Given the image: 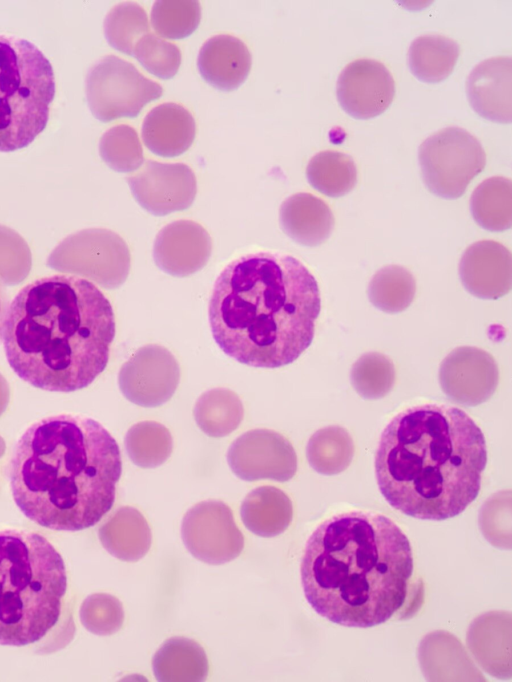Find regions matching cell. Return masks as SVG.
I'll list each match as a JSON object with an SVG mask.
<instances>
[{
	"instance_id": "6da1fadb",
	"label": "cell",
	"mask_w": 512,
	"mask_h": 682,
	"mask_svg": "<svg viewBox=\"0 0 512 682\" xmlns=\"http://www.w3.org/2000/svg\"><path fill=\"white\" fill-rule=\"evenodd\" d=\"M409 539L383 514L349 511L322 522L300 565L304 595L332 623L373 627L406 611L415 592Z\"/></svg>"
},
{
	"instance_id": "7a4b0ae2",
	"label": "cell",
	"mask_w": 512,
	"mask_h": 682,
	"mask_svg": "<svg viewBox=\"0 0 512 682\" xmlns=\"http://www.w3.org/2000/svg\"><path fill=\"white\" fill-rule=\"evenodd\" d=\"M1 337L10 367L34 387L73 392L107 366L115 337L112 306L91 281L67 274L42 277L11 301Z\"/></svg>"
},
{
	"instance_id": "3957f363",
	"label": "cell",
	"mask_w": 512,
	"mask_h": 682,
	"mask_svg": "<svg viewBox=\"0 0 512 682\" xmlns=\"http://www.w3.org/2000/svg\"><path fill=\"white\" fill-rule=\"evenodd\" d=\"M121 472L119 446L104 426L58 414L31 424L18 439L9 482L28 519L47 529L80 531L110 511Z\"/></svg>"
},
{
	"instance_id": "277c9868",
	"label": "cell",
	"mask_w": 512,
	"mask_h": 682,
	"mask_svg": "<svg viewBox=\"0 0 512 682\" xmlns=\"http://www.w3.org/2000/svg\"><path fill=\"white\" fill-rule=\"evenodd\" d=\"M486 463L485 438L474 420L457 407L429 403L409 407L387 424L375 475L393 508L440 521L476 499Z\"/></svg>"
},
{
	"instance_id": "5b68a950",
	"label": "cell",
	"mask_w": 512,
	"mask_h": 682,
	"mask_svg": "<svg viewBox=\"0 0 512 682\" xmlns=\"http://www.w3.org/2000/svg\"><path fill=\"white\" fill-rule=\"evenodd\" d=\"M318 284L295 257L257 252L230 262L209 301L212 336L228 356L258 368L294 362L312 343Z\"/></svg>"
},
{
	"instance_id": "8992f818",
	"label": "cell",
	"mask_w": 512,
	"mask_h": 682,
	"mask_svg": "<svg viewBox=\"0 0 512 682\" xmlns=\"http://www.w3.org/2000/svg\"><path fill=\"white\" fill-rule=\"evenodd\" d=\"M67 589L64 560L47 538L0 530V645L44 639L61 618Z\"/></svg>"
},
{
	"instance_id": "52a82bcc",
	"label": "cell",
	"mask_w": 512,
	"mask_h": 682,
	"mask_svg": "<svg viewBox=\"0 0 512 682\" xmlns=\"http://www.w3.org/2000/svg\"><path fill=\"white\" fill-rule=\"evenodd\" d=\"M55 95L51 63L26 39L0 35V152L28 146L44 130Z\"/></svg>"
},
{
	"instance_id": "ba28073f",
	"label": "cell",
	"mask_w": 512,
	"mask_h": 682,
	"mask_svg": "<svg viewBox=\"0 0 512 682\" xmlns=\"http://www.w3.org/2000/svg\"><path fill=\"white\" fill-rule=\"evenodd\" d=\"M418 158L425 185L445 199L459 198L486 164L480 141L455 126L427 137L419 147Z\"/></svg>"
},
{
	"instance_id": "9c48e42d",
	"label": "cell",
	"mask_w": 512,
	"mask_h": 682,
	"mask_svg": "<svg viewBox=\"0 0 512 682\" xmlns=\"http://www.w3.org/2000/svg\"><path fill=\"white\" fill-rule=\"evenodd\" d=\"M162 87L144 76L130 62L114 55L97 61L86 78V94L94 116L108 122L136 117L149 102L158 99Z\"/></svg>"
},
{
	"instance_id": "30bf717a",
	"label": "cell",
	"mask_w": 512,
	"mask_h": 682,
	"mask_svg": "<svg viewBox=\"0 0 512 682\" xmlns=\"http://www.w3.org/2000/svg\"><path fill=\"white\" fill-rule=\"evenodd\" d=\"M181 537L193 557L210 565L230 562L244 548V537L231 508L218 500L191 507L183 517Z\"/></svg>"
},
{
	"instance_id": "8fae6325",
	"label": "cell",
	"mask_w": 512,
	"mask_h": 682,
	"mask_svg": "<svg viewBox=\"0 0 512 682\" xmlns=\"http://www.w3.org/2000/svg\"><path fill=\"white\" fill-rule=\"evenodd\" d=\"M232 472L242 480L270 479L284 482L297 470V457L290 441L269 429H254L240 435L227 451Z\"/></svg>"
},
{
	"instance_id": "7c38bea8",
	"label": "cell",
	"mask_w": 512,
	"mask_h": 682,
	"mask_svg": "<svg viewBox=\"0 0 512 682\" xmlns=\"http://www.w3.org/2000/svg\"><path fill=\"white\" fill-rule=\"evenodd\" d=\"M179 378L180 368L172 353L163 346L149 344L139 348L123 364L119 387L130 402L155 407L172 397Z\"/></svg>"
},
{
	"instance_id": "4fadbf2b",
	"label": "cell",
	"mask_w": 512,
	"mask_h": 682,
	"mask_svg": "<svg viewBox=\"0 0 512 682\" xmlns=\"http://www.w3.org/2000/svg\"><path fill=\"white\" fill-rule=\"evenodd\" d=\"M127 181L138 204L156 216L187 209L197 192L195 174L183 163L147 160Z\"/></svg>"
},
{
	"instance_id": "5bb4252c",
	"label": "cell",
	"mask_w": 512,
	"mask_h": 682,
	"mask_svg": "<svg viewBox=\"0 0 512 682\" xmlns=\"http://www.w3.org/2000/svg\"><path fill=\"white\" fill-rule=\"evenodd\" d=\"M439 382L451 401L476 406L494 394L499 370L494 357L487 351L462 346L451 351L442 361Z\"/></svg>"
},
{
	"instance_id": "9a60e30c",
	"label": "cell",
	"mask_w": 512,
	"mask_h": 682,
	"mask_svg": "<svg viewBox=\"0 0 512 682\" xmlns=\"http://www.w3.org/2000/svg\"><path fill=\"white\" fill-rule=\"evenodd\" d=\"M395 95V82L389 70L373 59H357L347 64L337 80V98L352 117L373 118L383 113Z\"/></svg>"
},
{
	"instance_id": "2e32d148",
	"label": "cell",
	"mask_w": 512,
	"mask_h": 682,
	"mask_svg": "<svg viewBox=\"0 0 512 682\" xmlns=\"http://www.w3.org/2000/svg\"><path fill=\"white\" fill-rule=\"evenodd\" d=\"M212 252L206 229L191 220H177L164 226L153 246L154 262L163 272L186 277L201 270Z\"/></svg>"
},
{
	"instance_id": "e0dca14e",
	"label": "cell",
	"mask_w": 512,
	"mask_h": 682,
	"mask_svg": "<svg viewBox=\"0 0 512 682\" xmlns=\"http://www.w3.org/2000/svg\"><path fill=\"white\" fill-rule=\"evenodd\" d=\"M459 275L465 289L481 299H498L512 287V255L494 240H482L464 252Z\"/></svg>"
},
{
	"instance_id": "ac0fdd59",
	"label": "cell",
	"mask_w": 512,
	"mask_h": 682,
	"mask_svg": "<svg viewBox=\"0 0 512 682\" xmlns=\"http://www.w3.org/2000/svg\"><path fill=\"white\" fill-rule=\"evenodd\" d=\"M512 60L495 56L478 63L470 72L467 97L472 108L483 118L499 123L512 119Z\"/></svg>"
},
{
	"instance_id": "d6986e66",
	"label": "cell",
	"mask_w": 512,
	"mask_h": 682,
	"mask_svg": "<svg viewBox=\"0 0 512 682\" xmlns=\"http://www.w3.org/2000/svg\"><path fill=\"white\" fill-rule=\"evenodd\" d=\"M252 58L239 38L220 34L209 38L200 48L197 66L203 79L217 89L230 91L247 78Z\"/></svg>"
},
{
	"instance_id": "ffe728a7",
	"label": "cell",
	"mask_w": 512,
	"mask_h": 682,
	"mask_svg": "<svg viewBox=\"0 0 512 682\" xmlns=\"http://www.w3.org/2000/svg\"><path fill=\"white\" fill-rule=\"evenodd\" d=\"M196 125L192 114L177 103H163L154 107L144 118L142 139L154 154L175 157L193 143Z\"/></svg>"
},
{
	"instance_id": "44dd1931",
	"label": "cell",
	"mask_w": 512,
	"mask_h": 682,
	"mask_svg": "<svg viewBox=\"0 0 512 682\" xmlns=\"http://www.w3.org/2000/svg\"><path fill=\"white\" fill-rule=\"evenodd\" d=\"M282 230L295 242L304 246H318L325 242L334 228V215L320 198L306 192L288 197L279 210Z\"/></svg>"
},
{
	"instance_id": "7402d4cb",
	"label": "cell",
	"mask_w": 512,
	"mask_h": 682,
	"mask_svg": "<svg viewBox=\"0 0 512 682\" xmlns=\"http://www.w3.org/2000/svg\"><path fill=\"white\" fill-rule=\"evenodd\" d=\"M152 670L160 682H199L206 679L209 664L205 650L196 641L173 637L154 654Z\"/></svg>"
},
{
	"instance_id": "603a6c76",
	"label": "cell",
	"mask_w": 512,
	"mask_h": 682,
	"mask_svg": "<svg viewBox=\"0 0 512 682\" xmlns=\"http://www.w3.org/2000/svg\"><path fill=\"white\" fill-rule=\"evenodd\" d=\"M244 526L260 537H273L284 532L293 516L289 497L274 486H261L250 491L240 507Z\"/></svg>"
},
{
	"instance_id": "cb8c5ba5",
	"label": "cell",
	"mask_w": 512,
	"mask_h": 682,
	"mask_svg": "<svg viewBox=\"0 0 512 682\" xmlns=\"http://www.w3.org/2000/svg\"><path fill=\"white\" fill-rule=\"evenodd\" d=\"M103 546L114 557L127 562L143 558L152 543L148 522L140 511L125 506L119 508L101 528Z\"/></svg>"
},
{
	"instance_id": "d4e9b609",
	"label": "cell",
	"mask_w": 512,
	"mask_h": 682,
	"mask_svg": "<svg viewBox=\"0 0 512 682\" xmlns=\"http://www.w3.org/2000/svg\"><path fill=\"white\" fill-rule=\"evenodd\" d=\"M460 48L453 39L439 34H425L414 39L408 50L411 72L423 82H440L454 69Z\"/></svg>"
},
{
	"instance_id": "484cf974",
	"label": "cell",
	"mask_w": 512,
	"mask_h": 682,
	"mask_svg": "<svg viewBox=\"0 0 512 682\" xmlns=\"http://www.w3.org/2000/svg\"><path fill=\"white\" fill-rule=\"evenodd\" d=\"M474 220L489 231H504L512 225V182L493 176L481 182L470 198Z\"/></svg>"
},
{
	"instance_id": "4316f807",
	"label": "cell",
	"mask_w": 512,
	"mask_h": 682,
	"mask_svg": "<svg viewBox=\"0 0 512 682\" xmlns=\"http://www.w3.org/2000/svg\"><path fill=\"white\" fill-rule=\"evenodd\" d=\"M193 414L205 434L218 438L230 434L240 425L244 411L236 393L226 388H214L198 398Z\"/></svg>"
},
{
	"instance_id": "83f0119b",
	"label": "cell",
	"mask_w": 512,
	"mask_h": 682,
	"mask_svg": "<svg viewBox=\"0 0 512 682\" xmlns=\"http://www.w3.org/2000/svg\"><path fill=\"white\" fill-rule=\"evenodd\" d=\"M310 185L330 197L349 193L357 182V168L347 154L325 150L314 155L306 168Z\"/></svg>"
},
{
	"instance_id": "f1b7e54d",
	"label": "cell",
	"mask_w": 512,
	"mask_h": 682,
	"mask_svg": "<svg viewBox=\"0 0 512 682\" xmlns=\"http://www.w3.org/2000/svg\"><path fill=\"white\" fill-rule=\"evenodd\" d=\"M309 464L319 473L335 474L346 469L354 454L349 432L336 425L317 430L307 444Z\"/></svg>"
},
{
	"instance_id": "f546056e",
	"label": "cell",
	"mask_w": 512,
	"mask_h": 682,
	"mask_svg": "<svg viewBox=\"0 0 512 682\" xmlns=\"http://www.w3.org/2000/svg\"><path fill=\"white\" fill-rule=\"evenodd\" d=\"M416 281L412 273L399 265H388L379 269L368 286L371 303L381 311L398 313L413 301Z\"/></svg>"
},
{
	"instance_id": "4dcf8cb0",
	"label": "cell",
	"mask_w": 512,
	"mask_h": 682,
	"mask_svg": "<svg viewBox=\"0 0 512 682\" xmlns=\"http://www.w3.org/2000/svg\"><path fill=\"white\" fill-rule=\"evenodd\" d=\"M126 450L131 461L142 468H154L170 456L173 441L162 424L144 421L133 425L126 434Z\"/></svg>"
},
{
	"instance_id": "1f68e13d",
	"label": "cell",
	"mask_w": 512,
	"mask_h": 682,
	"mask_svg": "<svg viewBox=\"0 0 512 682\" xmlns=\"http://www.w3.org/2000/svg\"><path fill=\"white\" fill-rule=\"evenodd\" d=\"M149 29L146 11L134 2L115 5L104 20V34L109 44L130 56L138 40L149 33Z\"/></svg>"
},
{
	"instance_id": "d6a6232c",
	"label": "cell",
	"mask_w": 512,
	"mask_h": 682,
	"mask_svg": "<svg viewBox=\"0 0 512 682\" xmlns=\"http://www.w3.org/2000/svg\"><path fill=\"white\" fill-rule=\"evenodd\" d=\"M350 376L352 385L360 396L365 399H379L393 388L396 372L389 357L379 352H368L353 364Z\"/></svg>"
},
{
	"instance_id": "836d02e7",
	"label": "cell",
	"mask_w": 512,
	"mask_h": 682,
	"mask_svg": "<svg viewBox=\"0 0 512 682\" xmlns=\"http://www.w3.org/2000/svg\"><path fill=\"white\" fill-rule=\"evenodd\" d=\"M201 19V6L195 0H158L151 10L153 29L163 37L182 39L192 34Z\"/></svg>"
},
{
	"instance_id": "e575fe53",
	"label": "cell",
	"mask_w": 512,
	"mask_h": 682,
	"mask_svg": "<svg viewBox=\"0 0 512 682\" xmlns=\"http://www.w3.org/2000/svg\"><path fill=\"white\" fill-rule=\"evenodd\" d=\"M100 154L118 172H132L144 162L142 145L137 131L126 124L108 129L100 139Z\"/></svg>"
},
{
	"instance_id": "d590c367",
	"label": "cell",
	"mask_w": 512,
	"mask_h": 682,
	"mask_svg": "<svg viewBox=\"0 0 512 682\" xmlns=\"http://www.w3.org/2000/svg\"><path fill=\"white\" fill-rule=\"evenodd\" d=\"M132 56L148 72L161 79L172 78L181 64L180 49L150 32L138 40Z\"/></svg>"
},
{
	"instance_id": "8d00e7d4",
	"label": "cell",
	"mask_w": 512,
	"mask_h": 682,
	"mask_svg": "<svg viewBox=\"0 0 512 682\" xmlns=\"http://www.w3.org/2000/svg\"><path fill=\"white\" fill-rule=\"evenodd\" d=\"M84 620L89 630L99 635L117 632L124 621L121 602L109 594L91 596L84 608Z\"/></svg>"
}]
</instances>
